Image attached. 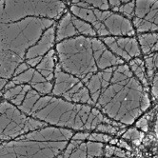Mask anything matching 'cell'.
<instances>
[{"label":"cell","instance_id":"obj_1","mask_svg":"<svg viewBox=\"0 0 158 158\" xmlns=\"http://www.w3.org/2000/svg\"><path fill=\"white\" fill-rule=\"evenodd\" d=\"M85 86L94 106L124 125H131L151 105L148 93L126 64L96 73Z\"/></svg>","mask_w":158,"mask_h":158},{"label":"cell","instance_id":"obj_2","mask_svg":"<svg viewBox=\"0 0 158 158\" xmlns=\"http://www.w3.org/2000/svg\"><path fill=\"white\" fill-rule=\"evenodd\" d=\"M61 69L79 78L85 84L94 74L108 68L124 64L95 37L78 36L66 39L56 45Z\"/></svg>","mask_w":158,"mask_h":158},{"label":"cell","instance_id":"obj_3","mask_svg":"<svg viewBox=\"0 0 158 158\" xmlns=\"http://www.w3.org/2000/svg\"><path fill=\"white\" fill-rule=\"evenodd\" d=\"M30 115L56 127L74 130H94L103 123L125 127L119 122L107 118L99 110L89 105L76 104L52 96H41Z\"/></svg>","mask_w":158,"mask_h":158},{"label":"cell","instance_id":"obj_4","mask_svg":"<svg viewBox=\"0 0 158 158\" xmlns=\"http://www.w3.org/2000/svg\"><path fill=\"white\" fill-rule=\"evenodd\" d=\"M73 132L46 127L1 144V158H56L69 144Z\"/></svg>","mask_w":158,"mask_h":158},{"label":"cell","instance_id":"obj_5","mask_svg":"<svg viewBox=\"0 0 158 158\" xmlns=\"http://www.w3.org/2000/svg\"><path fill=\"white\" fill-rule=\"evenodd\" d=\"M54 24V20L40 17H28L1 24V51H9L25 60L29 49L35 46L45 31Z\"/></svg>","mask_w":158,"mask_h":158},{"label":"cell","instance_id":"obj_6","mask_svg":"<svg viewBox=\"0 0 158 158\" xmlns=\"http://www.w3.org/2000/svg\"><path fill=\"white\" fill-rule=\"evenodd\" d=\"M70 10L73 15L91 25L96 35L102 38L104 36H132L135 33L131 22L120 14L100 10L86 1L72 2Z\"/></svg>","mask_w":158,"mask_h":158},{"label":"cell","instance_id":"obj_7","mask_svg":"<svg viewBox=\"0 0 158 158\" xmlns=\"http://www.w3.org/2000/svg\"><path fill=\"white\" fill-rule=\"evenodd\" d=\"M1 24L12 23L28 17H40L56 20L66 13V5L62 1H13L0 2Z\"/></svg>","mask_w":158,"mask_h":158},{"label":"cell","instance_id":"obj_8","mask_svg":"<svg viewBox=\"0 0 158 158\" xmlns=\"http://www.w3.org/2000/svg\"><path fill=\"white\" fill-rule=\"evenodd\" d=\"M0 111V139L2 143L15 139L28 132L48 127L47 123L27 116L17 107L5 99L1 101Z\"/></svg>","mask_w":158,"mask_h":158},{"label":"cell","instance_id":"obj_9","mask_svg":"<svg viewBox=\"0 0 158 158\" xmlns=\"http://www.w3.org/2000/svg\"><path fill=\"white\" fill-rule=\"evenodd\" d=\"M52 94L62 97L69 102L94 106L88 88L76 76L64 72L59 63H56Z\"/></svg>","mask_w":158,"mask_h":158},{"label":"cell","instance_id":"obj_10","mask_svg":"<svg viewBox=\"0 0 158 158\" xmlns=\"http://www.w3.org/2000/svg\"><path fill=\"white\" fill-rule=\"evenodd\" d=\"M95 35H97L96 32L91 25L70 12H66L63 15L56 28L57 43L78 36L94 37Z\"/></svg>","mask_w":158,"mask_h":158},{"label":"cell","instance_id":"obj_11","mask_svg":"<svg viewBox=\"0 0 158 158\" xmlns=\"http://www.w3.org/2000/svg\"><path fill=\"white\" fill-rule=\"evenodd\" d=\"M132 22L138 32H158V1L135 2Z\"/></svg>","mask_w":158,"mask_h":158},{"label":"cell","instance_id":"obj_12","mask_svg":"<svg viewBox=\"0 0 158 158\" xmlns=\"http://www.w3.org/2000/svg\"><path fill=\"white\" fill-rule=\"evenodd\" d=\"M102 42L106 47L123 61H131L141 54L138 40L129 36H109L103 37Z\"/></svg>","mask_w":158,"mask_h":158},{"label":"cell","instance_id":"obj_13","mask_svg":"<svg viewBox=\"0 0 158 158\" xmlns=\"http://www.w3.org/2000/svg\"><path fill=\"white\" fill-rule=\"evenodd\" d=\"M54 41H56V31L55 24L45 31L41 38L33 47L29 49L25 55V60L33 58H39L46 55L50 51L52 50Z\"/></svg>","mask_w":158,"mask_h":158},{"label":"cell","instance_id":"obj_14","mask_svg":"<svg viewBox=\"0 0 158 158\" xmlns=\"http://www.w3.org/2000/svg\"><path fill=\"white\" fill-rule=\"evenodd\" d=\"M23 62L24 59L16 54L9 51H1V68H0L1 79L9 82L10 79L14 77L17 68Z\"/></svg>","mask_w":158,"mask_h":158},{"label":"cell","instance_id":"obj_15","mask_svg":"<svg viewBox=\"0 0 158 158\" xmlns=\"http://www.w3.org/2000/svg\"><path fill=\"white\" fill-rule=\"evenodd\" d=\"M31 89V86L28 84H20L16 85L13 88H10L7 91L2 93V97L9 101L10 103H12L15 107L19 108L29 93V91Z\"/></svg>","mask_w":158,"mask_h":158},{"label":"cell","instance_id":"obj_16","mask_svg":"<svg viewBox=\"0 0 158 158\" xmlns=\"http://www.w3.org/2000/svg\"><path fill=\"white\" fill-rule=\"evenodd\" d=\"M138 43L143 54L148 55L158 51V32L140 33Z\"/></svg>","mask_w":158,"mask_h":158},{"label":"cell","instance_id":"obj_17","mask_svg":"<svg viewBox=\"0 0 158 158\" xmlns=\"http://www.w3.org/2000/svg\"><path fill=\"white\" fill-rule=\"evenodd\" d=\"M129 66L133 75L137 78V80L142 84L146 91H148L150 82L148 76H147V71H146V66L144 61L140 58H134L130 61Z\"/></svg>","mask_w":158,"mask_h":158},{"label":"cell","instance_id":"obj_18","mask_svg":"<svg viewBox=\"0 0 158 158\" xmlns=\"http://www.w3.org/2000/svg\"><path fill=\"white\" fill-rule=\"evenodd\" d=\"M41 97V94H39L35 89H33L32 88L29 91V93L27 94L23 103L22 105L18 108L22 112H24L25 114H31V111L32 110V108L35 107V103L39 100V98Z\"/></svg>","mask_w":158,"mask_h":158},{"label":"cell","instance_id":"obj_19","mask_svg":"<svg viewBox=\"0 0 158 158\" xmlns=\"http://www.w3.org/2000/svg\"><path fill=\"white\" fill-rule=\"evenodd\" d=\"M145 66L147 71V76H148L149 80L152 81L154 73L158 71V51L154 53L146 56Z\"/></svg>","mask_w":158,"mask_h":158},{"label":"cell","instance_id":"obj_20","mask_svg":"<svg viewBox=\"0 0 158 158\" xmlns=\"http://www.w3.org/2000/svg\"><path fill=\"white\" fill-rule=\"evenodd\" d=\"M134 10H135V1H131V2H126L125 4L121 5L115 13H121L123 16H125L129 20L133 18L134 16Z\"/></svg>","mask_w":158,"mask_h":158},{"label":"cell","instance_id":"obj_21","mask_svg":"<svg viewBox=\"0 0 158 158\" xmlns=\"http://www.w3.org/2000/svg\"><path fill=\"white\" fill-rule=\"evenodd\" d=\"M104 156L105 158H111L114 156L120 158H127L126 152L122 151L120 148H116L114 146H105L104 148Z\"/></svg>","mask_w":158,"mask_h":158},{"label":"cell","instance_id":"obj_22","mask_svg":"<svg viewBox=\"0 0 158 158\" xmlns=\"http://www.w3.org/2000/svg\"><path fill=\"white\" fill-rule=\"evenodd\" d=\"M143 132L139 131L137 129H130L128 131L123 133V138L128 139L130 141H132L134 144H139V142L143 138Z\"/></svg>","mask_w":158,"mask_h":158},{"label":"cell","instance_id":"obj_23","mask_svg":"<svg viewBox=\"0 0 158 158\" xmlns=\"http://www.w3.org/2000/svg\"><path fill=\"white\" fill-rule=\"evenodd\" d=\"M120 128L121 127H117V126H114V125H111V124L103 123V124H100V125H98L96 130L101 131V132H104V133L115 135V134L122 133V131H120ZM121 129H123V128H121Z\"/></svg>","mask_w":158,"mask_h":158},{"label":"cell","instance_id":"obj_24","mask_svg":"<svg viewBox=\"0 0 158 158\" xmlns=\"http://www.w3.org/2000/svg\"><path fill=\"white\" fill-rule=\"evenodd\" d=\"M111 140L110 135H106L105 133H89L87 141L92 142H99V143H107Z\"/></svg>","mask_w":158,"mask_h":158},{"label":"cell","instance_id":"obj_25","mask_svg":"<svg viewBox=\"0 0 158 158\" xmlns=\"http://www.w3.org/2000/svg\"><path fill=\"white\" fill-rule=\"evenodd\" d=\"M89 5L92 7L98 9L100 10H108L110 9V3L109 1H105V0H98V1H86Z\"/></svg>","mask_w":158,"mask_h":158},{"label":"cell","instance_id":"obj_26","mask_svg":"<svg viewBox=\"0 0 158 158\" xmlns=\"http://www.w3.org/2000/svg\"><path fill=\"white\" fill-rule=\"evenodd\" d=\"M152 95L153 99L158 98V71L154 73L152 79Z\"/></svg>","mask_w":158,"mask_h":158},{"label":"cell","instance_id":"obj_27","mask_svg":"<svg viewBox=\"0 0 158 158\" xmlns=\"http://www.w3.org/2000/svg\"><path fill=\"white\" fill-rule=\"evenodd\" d=\"M136 128L142 130L143 131H148L149 130V122H148V118L146 116L141 118L139 121H137L136 123Z\"/></svg>","mask_w":158,"mask_h":158},{"label":"cell","instance_id":"obj_28","mask_svg":"<svg viewBox=\"0 0 158 158\" xmlns=\"http://www.w3.org/2000/svg\"><path fill=\"white\" fill-rule=\"evenodd\" d=\"M89 135V133H88V132L76 133V134L73 135L72 139H73V140H79V141H87Z\"/></svg>","mask_w":158,"mask_h":158},{"label":"cell","instance_id":"obj_29","mask_svg":"<svg viewBox=\"0 0 158 158\" xmlns=\"http://www.w3.org/2000/svg\"><path fill=\"white\" fill-rule=\"evenodd\" d=\"M110 3V8L112 9V10H114V13L116 12V10L122 5V1H115V0H112V1H109Z\"/></svg>","mask_w":158,"mask_h":158},{"label":"cell","instance_id":"obj_30","mask_svg":"<svg viewBox=\"0 0 158 158\" xmlns=\"http://www.w3.org/2000/svg\"><path fill=\"white\" fill-rule=\"evenodd\" d=\"M117 145H118V148H120V149H125L128 151H131V148L129 146V144L124 140H118Z\"/></svg>","mask_w":158,"mask_h":158},{"label":"cell","instance_id":"obj_31","mask_svg":"<svg viewBox=\"0 0 158 158\" xmlns=\"http://www.w3.org/2000/svg\"><path fill=\"white\" fill-rule=\"evenodd\" d=\"M155 132L158 135V112H157V118H156V123H155Z\"/></svg>","mask_w":158,"mask_h":158},{"label":"cell","instance_id":"obj_32","mask_svg":"<svg viewBox=\"0 0 158 158\" xmlns=\"http://www.w3.org/2000/svg\"><path fill=\"white\" fill-rule=\"evenodd\" d=\"M118 142V140L117 139H111L110 141V144H115V143H117Z\"/></svg>","mask_w":158,"mask_h":158},{"label":"cell","instance_id":"obj_33","mask_svg":"<svg viewBox=\"0 0 158 158\" xmlns=\"http://www.w3.org/2000/svg\"><path fill=\"white\" fill-rule=\"evenodd\" d=\"M111 158H120V157H116V156H114V157H111Z\"/></svg>","mask_w":158,"mask_h":158},{"label":"cell","instance_id":"obj_34","mask_svg":"<svg viewBox=\"0 0 158 158\" xmlns=\"http://www.w3.org/2000/svg\"><path fill=\"white\" fill-rule=\"evenodd\" d=\"M98 158H103V157H98Z\"/></svg>","mask_w":158,"mask_h":158}]
</instances>
